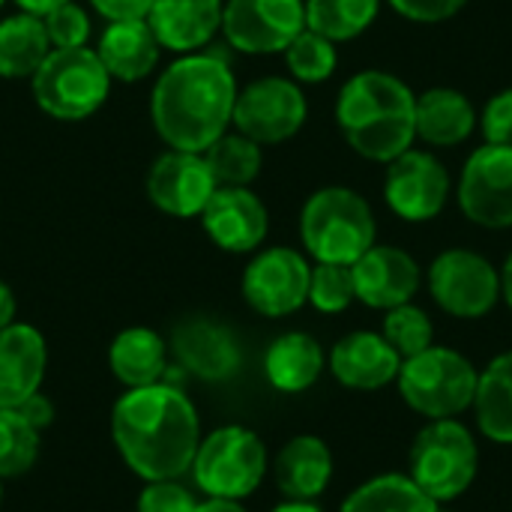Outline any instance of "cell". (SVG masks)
<instances>
[{"mask_svg":"<svg viewBox=\"0 0 512 512\" xmlns=\"http://www.w3.org/2000/svg\"><path fill=\"white\" fill-rule=\"evenodd\" d=\"M111 438L126 468L147 480H180L201 444L198 411L171 381L126 390L111 411Z\"/></svg>","mask_w":512,"mask_h":512,"instance_id":"6da1fadb","label":"cell"},{"mask_svg":"<svg viewBox=\"0 0 512 512\" xmlns=\"http://www.w3.org/2000/svg\"><path fill=\"white\" fill-rule=\"evenodd\" d=\"M237 102V81L216 51L180 54L156 81L150 117L171 150L204 153L228 132Z\"/></svg>","mask_w":512,"mask_h":512,"instance_id":"7a4b0ae2","label":"cell"},{"mask_svg":"<svg viewBox=\"0 0 512 512\" xmlns=\"http://www.w3.org/2000/svg\"><path fill=\"white\" fill-rule=\"evenodd\" d=\"M414 90L381 69L357 72L339 93L336 123L360 156L372 162H393L405 150H411L414 129Z\"/></svg>","mask_w":512,"mask_h":512,"instance_id":"3957f363","label":"cell"},{"mask_svg":"<svg viewBox=\"0 0 512 512\" xmlns=\"http://www.w3.org/2000/svg\"><path fill=\"white\" fill-rule=\"evenodd\" d=\"M375 216L363 195L348 186L318 189L300 213V237L318 264H354L375 246Z\"/></svg>","mask_w":512,"mask_h":512,"instance_id":"277c9868","label":"cell"},{"mask_svg":"<svg viewBox=\"0 0 512 512\" xmlns=\"http://www.w3.org/2000/svg\"><path fill=\"white\" fill-rule=\"evenodd\" d=\"M480 372L456 348L432 345L417 357L402 360L399 393L405 405L426 420H456L474 408Z\"/></svg>","mask_w":512,"mask_h":512,"instance_id":"5b68a950","label":"cell"},{"mask_svg":"<svg viewBox=\"0 0 512 512\" xmlns=\"http://www.w3.org/2000/svg\"><path fill=\"white\" fill-rule=\"evenodd\" d=\"M480 471V447L474 432L459 420H429L411 444L408 477L438 504L462 498Z\"/></svg>","mask_w":512,"mask_h":512,"instance_id":"8992f818","label":"cell"},{"mask_svg":"<svg viewBox=\"0 0 512 512\" xmlns=\"http://www.w3.org/2000/svg\"><path fill=\"white\" fill-rule=\"evenodd\" d=\"M36 105L54 120H84L102 108L111 75L93 48H51L30 78Z\"/></svg>","mask_w":512,"mask_h":512,"instance_id":"52a82bcc","label":"cell"},{"mask_svg":"<svg viewBox=\"0 0 512 512\" xmlns=\"http://www.w3.org/2000/svg\"><path fill=\"white\" fill-rule=\"evenodd\" d=\"M267 447L246 426H222L201 438L192 459L198 492L222 501L249 498L267 477Z\"/></svg>","mask_w":512,"mask_h":512,"instance_id":"ba28073f","label":"cell"},{"mask_svg":"<svg viewBox=\"0 0 512 512\" xmlns=\"http://www.w3.org/2000/svg\"><path fill=\"white\" fill-rule=\"evenodd\" d=\"M432 300L453 318H486L501 300V273L471 249H447L429 267Z\"/></svg>","mask_w":512,"mask_h":512,"instance_id":"9c48e42d","label":"cell"},{"mask_svg":"<svg viewBox=\"0 0 512 512\" xmlns=\"http://www.w3.org/2000/svg\"><path fill=\"white\" fill-rule=\"evenodd\" d=\"M306 114L309 105L303 90L288 78L267 75L237 90L231 123L255 144H282L303 129Z\"/></svg>","mask_w":512,"mask_h":512,"instance_id":"30bf717a","label":"cell"},{"mask_svg":"<svg viewBox=\"0 0 512 512\" xmlns=\"http://www.w3.org/2000/svg\"><path fill=\"white\" fill-rule=\"evenodd\" d=\"M309 261L288 246L258 252L243 270V300L264 318H288L309 303Z\"/></svg>","mask_w":512,"mask_h":512,"instance_id":"8fae6325","label":"cell"},{"mask_svg":"<svg viewBox=\"0 0 512 512\" xmlns=\"http://www.w3.org/2000/svg\"><path fill=\"white\" fill-rule=\"evenodd\" d=\"M303 30V0H225L222 9V33L243 54L285 51Z\"/></svg>","mask_w":512,"mask_h":512,"instance_id":"7c38bea8","label":"cell"},{"mask_svg":"<svg viewBox=\"0 0 512 512\" xmlns=\"http://www.w3.org/2000/svg\"><path fill=\"white\" fill-rule=\"evenodd\" d=\"M459 207L480 228L512 225V147L483 144L459 177Z\"/></svg>","mask_w":512,"mask_h":512,"instance_id":"4fadbf2b","label":"cell"},{"mask_svg":"<svg viewBox=\"0 0 512 512\" xmlns=\"http://www.w3.org/2000/svg\"><path fill=\"white\" fill-rule=\"evenodd\" d=\"M384 198L405 222H429L450 198V174L432 153L411 147L387 162Z\"/></svg>","mask_w":512,"mask_h":512,"instance_id":"5bb4252c","label":"cell"},{"mask_svg":"<svg viewBox=\"0 0 512 512\" xmlns=\"http://www.w3.org/2000/svg\"><path fill=\"white\" fill-rule=\"evenodd\" d=\"M216 189L219 186L210 174L204 153L168 150L153 162V168L147 174L150 201L174 219L201 216V210L207 207V201Z\"/></svg>","mask_w":512,"mask_h":512,"instance_id":"9a60e30c","label":"cell"},{"mask_svg":"<svg viewBox=\"0 0 512 512\" xmlns=\"http://www.w3.org/2000/svg\"><path fill=\"white\" fill-rule=\"evenodd\" d=\"M201 225L219 249L243 255L264 243L270 216L249 186H219L201 210Z\"/></svg>","mask_w":512,"mask_h":512,"instance_id":"2e32d148","label":"cell"},{"mask_svg":"<svg viewBox=\"0 0 512 512\" xmlns=\"http://www.w3.org/2000/svg\"><path fill=\"white\" fill-rule=\"evenodd\" d=\"M171 348L183 366L198 381L219 384L240 372L243 351L237 336L213 318H186L174 327Z\"/></svg>","mask_w":512,"mask_h":512,"instance_id":"e0dca14e","label":"cell"},{"mask_svg":"<svg viewBox=\"0 0 512 512\" xmlns=\"http://www.w3.org/2000/svg\"><path fill=\"white\" fill-rule=\"evenodd\" d=\"M357 300L369 309H396L420 291V264L396 246H372L351 264Z\"/></svg>","mask_w":512,"mask_h":512,"instance_id":"ac0fdd59","label":"cell"},{"mask_svg":"<svg viewBox=\"0 0 512 512\" xmlns=\"http://www.w3.org/2000/svg\"><path fill=\"white\" fill-rule=\"evenodd\" d=\"M330 372L348 390H384L399 378L402 357L396 348L372 330H357L342 336L330 351Z\"/></svg>","mask_w":512,"mask_h":512,"instance_id":"d6986e66","label":"cell"},{"mask_svg":"<svg viewBox=\"0 0 512 512\" xmlns=\"http://www.w3.org/2000/svg\"><path fill=\"white\" fill-rule=\"evenodd\" d=\"M222 9L225 0H156L147 12V24L162 48L195 54L222 30Z\"/></svg>","mask_w":512,"mask_h":512,"instance_id":"ffe728a7","label":"cell"},{"mask_svg":"<svg viewBox=\"0 0 512 512\" xmlns=\"http://www.w3.org/2000/svg\"><path fill=\"white\" fill-rule=\"evenodd\" d=\"M48 366L45 336L30 324L0 330V408H18L39 393Z\"/></svg>","mask_w":512,"mask_h":512,"instance_id":"44dd1931","label":"cell"},{"mask_svg":"<svg viewBox=\"0 0 512 512\" xmlns=\"http://www.w3.org/2000/svg\"><path fill=\"white\" fill-rule=\"evenodd\" d=\"M96 54L108 69L111 81L135 84L156 69L162 45L150 30L147 18H126V21H108V27L99 36Z\"/></svg>","mask_w":512,"mask_h":512,"instance_id":"7402d4cb","label":"cell"},{"mask_svg":"<svg viewBox=\"0 0 512 512\" xmlns=\"http://www.w3.org/2000/svg\"><path fill=\"white\" fill-rule=\"evenodd\" d=\"M276 489L285 501H315L333 480V453L318 435L291 438L273 462Z\"/></svg>","mask_w":512,"mask_h":512,"instance_id":"603a6c76","label":"cell"},{"mask_svg":"<svg viewBox=\"0 0 512 512\" xmlns=\"http://www.w3.org/2000/svg\"><path fill=\"white\" fill-rule=\"evenodd\" d=\"M108 369L126 390L159 384L168 372V345L150 327H126L108 348Z\"/></svg>","mask_w":512,"mask_h":512,"instance_id":"cb8c5ba5","label":"cell"},{"mask_svg":"<svg viewBox=\"0 0 512 512\" xmlns=\"http://www.w3.org/2000/svg\"><path fill=\"white\" fill-rule=\"evenodd\" d=\"M474 126H477V114L465 93L453 87H432L417 96L414 129L417 138H423L426 144L456 147L465 138H471Z\"/></svg>","mask_w":512,"mask_h":512,"instance_id":"d4e9b609","label":"cell"},{"mask_svg":"<svg viewBox=\"0 0 512 512\" xmlns=\"http://www.w3.org/2000/svg\"><path fill=\"white\" fill-rule=\"evenodd\" d=\"M324 372V348L309 333H282L264 354V375L279 393H306Z\"/></svg>","mask_w":512,"mask_h":512,"instance_id":"484cf974","label":"cell"},{"mask_svg":"<svg viewBox=\"0 0 512 512\" xmlns=\"http://www.w3.org/2000/svg\"><path fill=\"white\" fill-rule=\"evenodd\" d=\"M51 42L39 15L18 12L0 21V78L21 81L33 78V72L48 57Z\"/></svg>","mask_w":512,"mask_h":512,"instance_id":"4316f807","label":"cell"},{"mask_svg":"<svg viewBox=\"0 0 512 512\" xmlns=\"http://www.w3.org/2000/svg\"><path fill=\"white\" fill-rule=\"evenodd\" d=\"M474 414L480 432L495 444H512V351L498 354L477 381Z\"/></svg>","mask_w":512,"mask_h":512,"instance_id":"83f0119b","label":"cell"},{"mask_svg":"<svg viewBox=\"0 0 512 512\" xmlns=\"http://www.w3.org/2000/svg\"><path fill=\"white\" fill-rule=\"evenodd\" d=\"M438 504L408 477V474H381L357 486L339 512H435Z\"/></svg>","mask_w":512,"mask_h":512,"instance_id":"f1b7e54d","label":"cell"},{"mask_svg":"<svg viewBox=\"0 0 512 512\" xmlns=\"http://www.w3.org/2000/svg\"><path fill=\"white\" fill-rule=\"evenodd\" d=\"M306 27L330 42L357 39L378 18L381 0H303Z\"/></svg>","mask_w":512,"mask_h":512,"instance_id":"f546056e","label":"cell"},{"mask_svg":"<svg viewBox=\"0 0 512 512\" xmlns=\"http://www.w3.org/2000/svg\"><path fill=\"white\" fill-rule=\"evenodd\" d=\"M204 159L210 165V174L216 186H249L261 174V144L240 132H225L219 135L207 150Z\"/></svg>","mask_w":512,"mask_h":512,"instance_id":"4dcf8cb0","label":"cell"},{"mask_svg":"<svg viewBox=\"0 0 512 512\" xmlns=\"http://www.w3.org/2000/svg\"><path fill=\"white\" fill-rule=\"evenodd\" d=\"M39 435L18 408H0V477L27 474L39 459Z\"/></svg>","mask_w":512,"mask_h":512,"instance_id":"1f68e13d","label":"cell"},{"mask_svg":"<svg viewBox=\"0 0 512 512\" xmlns=\"http://www.w3.org/2000/svg\"><path fill=\"white\" fill-rule=\"evenodd\" d=\"M285 63L288 72L303 81V84H321L336 72L339 54H336V42H330L327 36L315 33V30H303L294 36V42L285 48Z\"/></svg>","mask_w":512,"mask_h":512,"instance_id":"d6a6232c","label":"cell"},{"mask_svg":"<svg viewBox=\"0 0 512 512\" xmlns=\"http://www.w3.org/2000/svg\"><path fill=\"white\" fill-rule=\"evenodd\" d=\"M402 360L408 357H417L420 351L432 348L435 345V327H432V318L414 306V303H402L396 309H387V318H384V333H381Z\"/></svg>","mask_w":512,"mask_h":512,"instance_id":"836d02e7","label":"cell"},{"mask_svg":"<svg viewBox=\"0 0 512 512\" xmlns=\"http://www.w3.org/2000/svg\"><path fill=\"white\" fill-rule=\"evenodd\" d=\"M357 300L348 264H315L309 279V303L324 315H339Z\"/></svg>","mask_w":512,"mask_h":512,"instance_id":"e575fe53","label":"cell"},{"mask_svg":"<svg viewBox=\"0 0 512 512\" xmlns=\"http://www.w3.org/2000/svg\"><path fill=\"white\" fill-rule=\"evenodd\" d=\"M42 24L51 48H87L90 42V15L75 0L54 6L48 15H42Z\"/></svg>","mask_w":512,"mask_h":512,"instance_id":"d590c367","label":"cell"},{"mask_svg":"<svg viewBox=\"0 0 512 512\" xmlns=\"http://www.w3.org/2000/svg\"><path fill=\"white\" fill-rule=\"evenodd\" d=\"M195 495L177 480H156L138 495V512H195Z\"/></svg>","mask_w":512,"mask_h":512,"instance_id":"8d00e7d4","label":"cell"},{"mask_svg":"<svg viewBox=\"0 0 512 512\" xmlns=\"http://www.w3.org/2000/svg\"><path fill=\"white\" fill-rule=\"evenodd\" d=\"M480 126H483L486 144H504V147H512V87L495 93V96L486 102L483 117H480Z\"/></svg>","mask_w":512,"mask_h":512,"instance_id":"74e56055","label":"cell"},{"mask_svg":"<svg viewBox=\"0 0 512 512\" xmlns=\"http://www.w3.org/2000/svg\"><path fill=\"white\" fill-rule=\"evenodd\" d=\"M468 0H390V6L408 18V21H417V24H438V21H447L453 18L456 12L465 9Z\"/></svg>","mask_w":512,"mask_h":512,"instance_id":"f35d334b","label":"cell"},{"mask_svg":"<svg viewBox=\"0 0 512 512\" xmlns=\"http://www.w3.org/2000/svg\"><path fill=\"white\" fill-rule=\"evenodd\" d=\"M156 0H90V6L108 18V21H126V18H147L150 6Z\"/></svg>","mask_w":512,"mask_h":512,"instance_id":"ab89813d","label":"cell"},{"mask_svg":"<svg viewBox=\"0 0 512 512\" xmlns=\"http://www.w3.org/2000/svg\"><path fill=\"white\" fill-rule=\"evenodd\" d=\"M18 411H21V417H24L36 432H45V429L54 423V405H51L48 396H42V393H33L30 399H24V402L18 405Z\"/></svg>","mask_w":512,"mask_h":512,"instance_id":"60d3db41","label":"cell"},{"mask_svg":"<svg viewBox=\"0 0 512 512\" xmlns=\"http://www.w3.org/2000/svg\"><path fill=\"white\" fill-rule=\"evenodd\" d=\"M15 324V294L6 282H0V330Z\"/></svg>","mask_w":512,"mask_h":512,"instance_id":"b9f144b4","label":"cell"},{"mask_svg":"<svg viewBox=\"0 0 512 512\" xmlns=\"http://www.w3.org/2000/svg\"><path fill=\"white\" fill-rule=\"evenodd\" d=\"M195 512H246V507L240 501H222V498H207L198 504Z\"/></svg>","mask_w":512,"mask_h":512,"instance_id":"7bdbcfd3","label":"cell"},{"mask_svg":"<svg viewBox=\"0 0 512 512\" xmlns=\"http://www.w3.org/2000/svg\"><path fill=\"white\" fill-rule=\"evenodd\" d=\"M18 3V9L21 12H30V15H48L54 6H60V3H66V0H15Z\"/></svg>","mask_w":512,"mask_h":512,"instance_id":"ee69618b","label":"cell"},{"mask_svg":"<svg viewBox=\"0 0 512 512\" xmlns=\"http://www.w3.org/2000/svg\"><path fill=\"white\" fill-rule=\"evenodd\" d=\"M270 512H324L315 501H285L279 507H273Z\"/></svg>","mask_w":512,"mask_h":512,"instance_id":"f6af8a7d","label":"cell"},{"mask_svg":"<svg viewBox=\"0 0 512 512\" xmlns=\"http://www.w3.org/2000/svg\"><path fill=\"white\" fill-rule=\"evenodd\" d=\"M501 297L507 300V306L512 309V252L510 258L504 261V270H501Z\"/></svg>","mask_w":512,"mask_h":512,"instance_id":"bcb514c9","label":"cell"},{"mask_svg":"<svg viewBox=\"0 0 512 512\" xmlns=\"http://www.w3.org/2000/svg\"><path fill=\"white\" fill-rule=\"evenodd\" d=\"M0 507H3V477H0Z\"/></svg>","mask_w":512,"mask_h":512,"instance_id":"7dc6e473","label":"cell"},{"mask_svg":"<svg viewBox=\"0 0 512 512\" xmlns=\"http://www.w3.org/2000/svg\"><path fill=\"white\" fill-rule=\"evenodd\" d=\"M435 512H453V510H447V507H438V510Z\"/></svg>","mask_w":512,"mask_h":512,"instance_id":"c3c4849f","label":"cell"},{"mask_svg":"<svg viewBox=\"0 0 512 512\" xmlns=\"http://www.w3.org/2000/svg\"><path fill=\"white\" fill-rule=\"evenodd\" d=\"M3 3H6V0H0V6H3Z\"/></svg>","mask_w":512,"mask_h":512,"instance_id":"681fc988","label":"cell"}]
</instances>
